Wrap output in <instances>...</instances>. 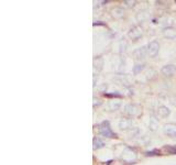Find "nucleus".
I'll return each mask as SVG.
<instances>
[{
    "instance_id": "f257e3e1",
    "label": "nucleus",
    "mask_w": 176,
    "mask_h": 165,
    "mask_svg": "<svg viewBox=\"0 0 176 165\" xmlns=\"http://www.w3.org/2000/svg\"><path fill=\"white\" fill-rule=\"evenodd\" d=\"M147 55L150 57H155L158 55V51H160V44H158V42L156 41L150 42L149 45H147Z\"/></svg>"
},
{
    "instance_id": "f03ea898",
    "label": "nucleus",
    "mask_w": 176,
    "mask_h": 165,
    "mask_svg": "<svg viewBox=\"0 0 176 165\" xmlns=\"http://www.w3.org/2000/svg\"><path fill=\"white\" fill-rule=\"evenodd\" d=\"M142 33H143L142 28L139 27V25H135V27H133V28L129 31L128 35H129V38L130 39H132V40H138V39H140L141 36H142Z\"/></svg>"
},
{
    "instance_id": "7ed1b4c3",
    "label": "nucleus",
    "mask_w": 176,
    "mask_h": 165,
    "mask_svg": "<svg viewBox=\"0 0 176 165\" xmlns=\"http://www.w3.org/2000/svg\"><path fill=\"white\" fill-rule=\"evenodd\" d=\"M99 133L102 136H106V138H117V134L113 133L111 131V129L109 128L108 125V122H106L105 127H100L99 128Z\"/></svg>"
},
{
    "instance_id": "20e7f679",
    "label": "nucleus",
    "mask_w": 176,
    "mask_h": 165,
    "mask_svg": "<svg viewBox=\"0 0 176 165\" xmlns=\"http://www.w3.org/2000/svg\"><path fill=\"white\" fill-rule=\"evenodd\" d=\"M124 112L130 116V117H135L136 115H139V107L136 106V105H132V104H129V105H127L126 108H124Z\"/></svg>"
},
{
    "instance_id": "39448f33",
    "label": "nucleus",
    "mask_w": 176,
    "mask_h": 165,
    "mask_svg": "<svg viewBox=\"0 0 176 165\" xmlns=\"http://www.w3.org/2000/svg\"><path fill=\"white\" fill-rule=\"evenodd\" d=\"M176 72V66L173 64H168V65H165L162 67L161 70V73L164 75V76H173V74Z\"/></svg>"
},
{
    "instance_id": "423d86ee",
    "label": "nucleus",
    "mask_w": 176,
    "mask_h": 165,
    "mask_svg": "<svg viewBox=\"0 0 176 165\" xmlns=\"http://www.w3.org/2000/svg\"><path fill=\"white\" fill-rule=\"evenodd\" d=\"M165 134L168 136H176V124L175 123H167L164 125L163 128Z\"/></svg>"
},
{
    "instance_id": "0eeeda50",
    "label": "nucleus",
    "mask_w": 176,
    "mask_h": 165,
    "mask_svg": "<svg viewBox=\"0 0 176 165\" xmlns=\"http://www.w3.org/2000/svg\"><path fill=\"white\" fill-rule=\"evenodd\" d=\"M147 52V48L144 46L139 47V48H136L134 52H133V57H134L135 61H141V59H143L145 57Z\"/></svg>"
},
{
    "instance_id": "6e6552de",
    "label": "nucleus",
    "mask_w": 176,
    "mask_h": 165,
    "mask_svg": "<svg viewBox=\"0 0 176 165\" xmlns=\"http://www.w3.org/2000/svg\"><path fill=\"white\" fill-rule=\"evenodd\" d=\"M132 125V120L131 119H121L120 122H119V128L121 130H127L130 129Z\"/></svg>"
},
{
    "instance_id": "1a4fd4ad",
    "label": "nucleus",
    "mask_w": 176,
    "mask_h": 165,
    "mask_svg": "<svg viewBox=\"0 0 176 165\" xmlns=\"http://www.w3.org/2000/svg\"><path fill=\"white\" fill-rule=\"evenodd\" d=\"M158 113L161 118H166V117L170 116L171 111H170V109H168L166 106H160L158 109Z\"/></svg>"
},
{
    "instance_id": "9d476101",
    "label": "nucleus",
    "mask_w": 176,
    "mask_h": 165,
    "mask_svg": "<svg viewBox=\"0 0 176 165\" xmlns=\"http://www.w3.org/2000/svg\"><path fill=\"white\" fill-rule=\"evenodd\" d=\"M163 33L167 39H174L176 36V30L174 28H166L163 30Z\"/></svg>"
},
{
    "instance_id": "9b49d317",
    "label": "nucleus",
    "mask_w": 176,
    "mask_h": 165,
    "mask_svg": "<svg viewBox=\"0 0 176 165\" xmlns=\"http://www.w3.org/2000/svg\"><path fill=\"white\" fill-rule=\"evenodd\" d=\"M121 106V102L119 100H111L109 101V104H108V108H109V110H111V111H116L118 110L119 108Z\"/></svg>"
},
{
    "instance_id": "f8f14e48",
    "label": "nucleus",
    "mask_w": 176,
    "mask_h": 165,
    "mask_svg": "<svg viewBox=\"0 0 176 165\" xmlns=\"http://www.w3.org/2000/svg\"><path fill=\"white\" fill-rule=\"evenodd\" d=\"M112 16L115 17V18H122L123 17V10L122 9H120V8H115V9H112Z\"/></svg>"
},
{
    "instance_id": "ddd939ff",
    "label": "nucleus",
    "mask_w": 176,
    "mask_h": 165,
    "mask_svg": "<svg viewBox=\"0 0 176 165\" xmlns=\"http://www.w3.org/2000/svg\"><path fill=\"white\" fill-rule=\"evenodd\" d=\"M93 144H94L95 150H97V149H101V147L105 145V144H104V142L101 141L100 139H98V138H95L94 141H93Z\"/></svg>"
},
{
    "instance_id": "4468645a",
    "label": "nucleus",
    "mask_w": 176,
    "mask_h": 165,
    "mask_svg": "<svg viewBox=\"0 0 176 165\" xmlns=\"http://www.w3.org/2000/svg\"><path fill=\"white\" fill-rule=\"evenodd\" d=\"M150 128L152 130H155L158 128V121H156L154 118H152L151 119V121H150Z\"/></svg>"
},
{
    "instance_id": "2eb2a0df",
    "label": "nucleus",
    "mask_w": 176,
    "mask_h": 165,
    "mask_svg": "<svg viewBox=\"0 0 176 165\" xmlns=\"http://www.w3.org/2000/svg\"><path fill=\"white\" fill-rule=\"evenodd\" d=\"M143 68H144V65H135L134 68H133V72H134V74H139Z\"/></svg>"
},
{
    "instance_id": "dca6fc26",
    "label": "nucleus",
    "mask_w": 176,
    "mask_h": 165,
    "mask_svg": "<svg viewBox=\"0 0 176 165\" xmlns=\"http://www.w3.org/2000/svg\"><path fill=\"white\" fill-rule=\"evenodd\" d=\"M164 149L165 150H168L172 154H176V149H173V147H165Z\"/></svg>"
},
{
    "instance_id": "f3484780",
    "label": "nucleus",
    "mask_w": 176,
    "mask_h": 165,
    "mask_svg": "<svg viewBox=\"0 0 176 165\" xmlns=\"http://www.w3.org/2000/svg\"><path fill=\"white\" fill-rule=\"evenodd\" d=\"M108 88V85H106V84H104L101 87H99V90L100 91H102V90H106V89Z\"/></svg>"
},
{
    "instance_id": "a211bd4d",
    "label": "nucleus",
    "mask_w": 176,
    "mask_h": 165,
    "mask_svg": "<svg viewBox=\"0 0 176 165\" xmlns=\"http://www.w3.org/2000/svg\"><path fill=\"white\" fill-rule=\"evenodd\" d=\"M97 24L98 25H105V23H102V22H95L94 25H97Z\"/></svg>"
}]
</instances>
